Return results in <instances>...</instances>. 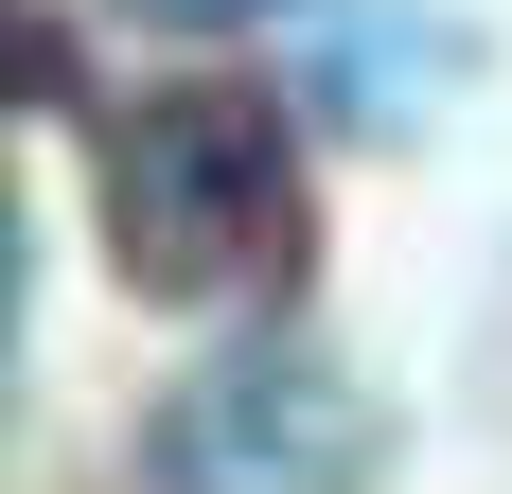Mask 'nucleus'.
Wrapping results in <instances>:
<instances>
[{"label": "nucleus", "instance_id": "obj_1", "mask_svg": "<svg viewBox=\"0 0 512 494\" xmlns=\"http://www.w3.org/2000/svg\"><path fill=\"white\" fill-rule=\"evenodd\" d=\"M106 247L142 300H265L301 283L318 195H301V124L265 89H159L106 124Z\"/></svg>", "mask_w": 512, "mask_h": 494}, {"label": "nucleus", "instance_id": "obj_2", "mask_svg": "<svg viewBox=\"0 0 512 494\" xmlns=\"http://www.w3.org/2000/svg\"><path fill=\"white\" fill-rule=\"evenodd\" d=\"M142 477L159 494H371V477H389V406H371L336 353L248 336V353H212V371L159 389Z\"/></svg>", "mask_w": 512, "mask_h": 494}, {"label": "nucleus", "instance_id": "obj_3", "mask_svg": "<svg viewBox=\"0 0 512 494\" xmlns=\"http://www.w3.org/2000/svg\"><path fill=\"white\" fill-rule=\"evenodd\" d=\"M71 89V36H53L36 0H0V124H18V106H53Z\"/></svg>", "mask_w": 512, "mask_h": 494}, {"label": "nucleus", "instance_id": "obj_4", "mask_svg": "<svg viewBox=\"0 0 512 494\" xmlns=\"http://www.w3.org/2000/svg\"><path fill=\"white\" fill-rule=\"evenodd\" d=\"M18 283H36V230H18V195H0V371H18Z\"/></svg>", "mask_w": 512, "mask_h": 494}]
</instances>
